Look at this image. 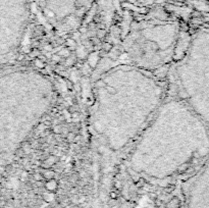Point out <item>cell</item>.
I'll list each match as a JSON object with an SVG mask.
<instances>
[{
  "instance_id": "9",
  "label": "cell",
  "mask_w": 209,
  "mask_h": 208,
  "mask_svg": "<svg viewBox=\"0 0 209 208\" xmlns=\"http://www.w3.org/2000/svg\"><path fill=\"white\" fill-rule=\"evenodd\" d=\"M36 65L38 66V68H43V66H44L43 62H42V61H40V60H36Z\"/></svg>"
},
{
  "instance_id": "2",
  "label": "cell",
  "mask_w": 209,
  "mask_h": 208,
  "mask_svg": "<svg viewBox=\"0 0 209 208\" xmlns=\"http://www.w3.org/2000/svg\"><path fill=\"white\" fill-rule=\"evenodd\" d=\"M189 208H209V178L192 196Z\"/></svg>"
},
{
  "instance_id": "5",
  "label": "cell",
  "mask_w": 209,
  "mask_h": 208,
  "mask_svg": "<svg viewBox=\"0 0 209 208\" xmlns=\"http://www.w3.org/2000/svg\"><path fill=\"white\" fill-rule=\"evenodd\" d=\"M44 200L46 202H52L54 200V194L52 193H46L44 195Z\"/></svg>"
},
{
  "instance_id": "7",
  "label": "cell",
  "mask_w": 209,
  "mask_h": 208,
  "mask_svg": "<svg viewBox=\"0 0 209 208\" xmlns=\"http://www.w3.org/2000/svg\"><path fill=\"white\" fill-rule=\"evenodd\" d=\"M68 54H69L68 49H62L61 51H59V53H58V55H60V56H65V57H68Z\"/></svg>"
},
{
  "instance_id": "1",
  "label": "cell",
  "mask_w": 209,
  "mask_h": 208,
  "mask_svg": "<svg viewBox=\"0 0 209 208\" xmlns=\"http://www.w3.org/2000/svg\"><path fill=\"white\" fill-rule=\"evenodd\" d=\"M45 4V9L50 17H53L57 13L62 11H69L71 7L76 6L80 0H42Z\"/></svg>"
},
{
  "instance_id": "11",
  "label": "cell",
  "mask_w": 209,
  "mask_h": 208,
  "mask_svg": "<svg viewBox=\"0 0 209 208\" xmlns=\"http://www.w3.org/2000/svg\"><path fill=\"white\" fill-rule=\"evenodd\" d=\"M59 129H60V127H55V128H54V132H55V133H59V132H60Z\"/></svg>"
},
{
  "instance_id": "8",
  "label": "cell",
  "mask_w": 209,
  "mask_h": 208,
  "mask_svg": "<svg viewBox=\"0 0 209 208\" xmlns=\"http://www.w3.org/2000/svg\"><path fill=\"white\" fill-rule=\"evenodd\" d=\"M27 177H28V173H27L26 172H21V181H26L27 180Z\"/></svg>"
},
{
  "instance_id": "6",
  "label": "cell",
  "mask_w": 209,
  "mask_h": 208,
  "mask_svg": "<svg viewBox=\"0 0 209 208\" xmlns=\"http://www.w3.org/2000/svg\"><path fill=\"white\" fill-rule=\"evenodd\" d=\"M44 177L46 178H49V180H52V178L54 177V172H51V170H47V172L44 173Z\"/></svg>"
},
{
  "instance_id": "12",
  "label": "cell",
  "mask_w": 209,
  "mask_h": 208,
  "mask_svg": "<svg viewBox=\"0 0 209 208\" xmlns=\"http://www.w3.org/2000/svg\"><path fill=\"white\" fill-rule=\"evenodd\" d=\"M74 139V135L73 134H69L68 135V140H73Z\"/></svg>"
},
{
  "instance_id": "4",
  "label": "cell",
  "mask_w": 209,
  "mask_h": 208,
  "mask_svg": "<svg viewBox=\"0 0 209 208\" xmlns=\"http://www.w3.org/2000/svg\"><path fill=\"white\" fill-rule=\"evenodd\" d=\"M55 157H53V156H51V157H49V158H47L46 159V161H45V163H46V165H45V166L46 167H49V166H51V165H53L55 163Z\"/></svg>"
},
{
  "instance_id": "13",
  "label": "cell",
  "mask_w": 209,
  "mask_h": 208,
  "mask_svg": "<svg viewBox=\"0 0 209 208\" xmlns=\"http://www.w3.org/2000/svg\"><path fill=\"white\" fill-rule=\"evenodd\" d=\"M53 59H54V60H59V57L56 56V55H54V56H53Z\"/></svg>"
},
{
  "instance_id": "10",
  "label": "cell",
  "mask_w": 209,
  "mask_h": 208,
  "mask_svg": "<svg viewBox=\"0 0 209 208\" xmlns=\"http://www.w3.org/2000/svg\"><path fill=\"white\" fill-rule=\"evenodd\" d=\"M41 178H42L41 175H38V173H37V175H35V180H36V181H40Z\"/></svg>"
},
{
  "instance_id": "3",
  "label": "cell",
  "mask_w": 209,
  "mask_h": 208,
  "mask_svg": "<svg viewBox=\"0 0 209 208\" xmlns=\"http://www.w3.org/2000/svg\"><path fill=\"white\" fill-rule=\"evenodd\" d=\"M56 186H57V183H56L54 180H49V182H47L46 184V188H47V190H49V191L55 190Z\"/></svg>"
}]
</instances>
